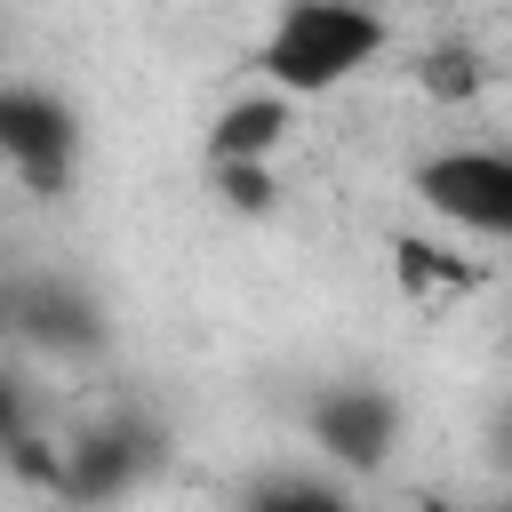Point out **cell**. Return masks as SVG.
Returning a JSON list of instances; mask_svg holds the SVG:
<instances>
[{"label":"cell","instance_id":"obj_6","mask_svg":"<svg viewBox=\"0 0 512 512\" xmlns=\"http://www.w3.org/2000/svg\"><path fill=\"white\" fill-rule=\"evenodd\" d=\"M424 8H448V0H424Z\"/></svg>","mask_w":512,"mask_h":512},{"label":"cell","instance_id":"obj_2","mask_svg":"<svg viewBox=\"0 0 512 512\" xmlns=\"http://www.w3.org/2000/svg\"><path fill=\"white\" fill-rule=\"evenodd\" d=\"M416 200L472 232V240H512V144H440L416 160Z\"/></svg>","mask_w":512,"mask_h":512},{"label":"cell","instance_id":"obj_3","mask_svg":"<svg viewBox=\"0 0 512 512\" xmlns=\"http://www.w3.org/2000/svg\"><path fill=\"white\" fill-rule=\"evenodd\" d=\"M312 440H320V456H336L352 472L360 464H384L392 440H400V408H392L384 384H328L312 400Z\"/></svg>","mask_w":512,"mask_h":512},{"label":"cell","instance_id":"obj_4","mask_svg":"<svg viewBox=\"0 0 512 512\" xmlns=\"http://www.w3.org/2000/svg\"><path fill=\"white\" fill-rule=\"evenodd\" d=\"M288 136H296V96L264 80V88L232 96V104L208 120V160H280Z\"/></svg>","mask_w":512,"mask_h":512},{"label":"cell","instance_id":"obj_5","mask_svg":"<svg viewBox=\"0 0 512 512\" xmlns=\"http://www.w3.org/2000/svg\"><path fill=\"white\" fill-rule=\"evenodd\" d=\"M208 168H216V200H224L232 216H272V208H280L272 160H208Z\"/></svg>","mask_w":512,"mask_h":512},{"label":"cell","instance_id":"obj_1","mask_svg":"<svg viewBox=\"0 0 512 512\" xmlns=\"http://www.w3.org/2000/svg\"><path fill=\"white\" fill-rule=\"evenodd\" d=\"M384 48H392V16L376 0H280L256 40V72L288 96H336L360 88Z\"/></svg>","mask_w":512,"mask_h":512}]
</instances>
